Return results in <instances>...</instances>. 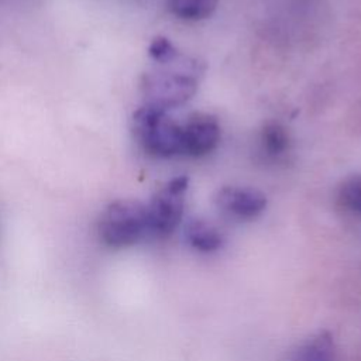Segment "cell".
<instances>
[{
    "label": "cell",
    "mask_w": 361,
    "mask_h": 361,
    "mask_svg": "<svg viewBox=\"0 0 361 361\" xmlns=\"http://www.w3.org/2000/svg\"><path fill=\"white\" fill-rule=\"evenodd\" d=\"M144 94L148 106L162 110L186 103L197 89L195 78L178 72H157L144 79Z\"/></svg>",
    "instance_id": "277c9868"
},
{
    "label": "cell",
    "mask_w": 361,
    "mask_h": 361,
    "mask_svg": "<svg viewBox=\"0 0 361 361\" xmlns=\"http://www.w3.org/2000/svg\"><path fill=\"white\" fill-rule=\"evenodd\" d=\"M262 144L268 154L279 155L286 151L289 145V137L286 130L275 121H271L262 128Z\"/></svg>",
    "instance_id": "30bf717a"
},
{
    "label": "cell",
    "mask_w": 361,
    "mask_h": 361,
    "mask_svg": "<svg viewBox=\"0 0 361 361\" xmlns=\"http://www.w3.org/2000/svg\"><path fill=\"white\" fill-rule=\"evenodd\" d=\"M216 204L226 213L248 220L261 214L267 206V197L254 188L224 186L216 195Z\"/></svg>",
    "instance_id": "8992f818"
},
{
    "label": "cell",
    "mask_w": 361,
    "mask_h": 361,
    "mask_svg": "<svg viewBox=\"0 0 361 361\" xmlns=\"http://www.w3.org/2000/svg\"><path fill=\"white\" fill-rule=\"evenodd\" d=\"M148 233L147 207L137 200L123 199L110 203L99 220V235L111 248H126Z\"/></svg>",
    "instance_id": "7a4b0ae2"
},
{
    "label": "cell",
    "mask_w": 361,
    "mask_h": 361,
    "mask_svg": "<svg viewBox=\"0 0 361 361\" xmlns=\"http://www.w3.org/2000/svg\"><path fill=\"white\" fill-rule=\"evenodd\" d=\"M149 56L157 62H169L176 56L175 47L165 37H157L151 41L148 48Z\"/></svg>",
    "instance_id": "7c38bea8"
},
{
    "label": "cell",
    "mask_w": 361,
    "mask_h": 361,
    "mask_svg": "<svg viewBox=\"0 0 361 361\" xmlns=\"http://www.w3.org/2000/svg\"><path fill=\"white\" fill-rule=\"evenodd\" d=\"M338 199L345 209L361 214V173L353 175L341 183Z\"/></svg>",
    "instance_id": "8fae6325"
},
{
    "label": "cell",
    "mask_w": 361,
    "mask_h": 361,
    "mask_svg": "<svg viewBox=\"0 0 361 361\" xmlns=\"http://www.w3.org/2000/svg\"><path fill=\"white\" fill-rule=\"evenodd\" d=\"M336 345L329 331H319L299 343L289 355V361H334Z\"/></svg>",
    "instance_id": "52a82bcc"
},
{
    "label": "cell",
    "mask_w": 361,
    "mask_h": 361,
    "mask_svg": "<svg viewBox=\"0 0 361 361\" xmlns=\"http://www.w3.org/2000/svg\"><path fill=\"white\" fill-rule=\"evenodd\" d=\"M185 237L189 245L200 252H213L223 245L221 233L209 221L192 219L185 227Z\"/></svg>",
    "instance_id": "ba28073f"
},
{
    "label": "cell",
    "mask_w": 361,
    "mask_h": 361,
    "mask_svg": "<svg viewBox=\"0 0 361 361\" xmlns=\"http://www.w3.org/2000/svg\"><path fill=\"white\" fill-rule=\"evenodd\" d=\"M183 154L203 157L212 152L220 141V126L214 116L196 113L182 127Z\"/></svg>",
    "instance_id": "5b68a950"
},
{
    "label": "cell",
    "mask_w": 361,
    "mask_h": 361,
    "mask_svg": "<svg viewBox=\"0 0 361 361\" xmlns=\"http://www.w3.org/2000/svg\"><path fill=\"white\" fill-rule=\"evenodd\" d=\"M188 183L189 178L180 175L169 180L152 196L149 204L145 206L148 233L164 237L175 231L183 216Z\"/></svg>",
    "instance_id": "3957f363"
},
{
    "label": "cell",
    "mask_w": 361,
    "mask_h": 361,
    "mask_svg": "<svg viewBox=\"0 0 361 361\" xmlns=\"http://www.w3.org/2000/svg\"><path fill=\"white\" fill-rule=\"evenodd\" d=\"M219 0H168L172 14L183 20H203L213 14Z\"/></svg>",
    "instance_id": "9c48e42d"
},
{
    "label": "cell",
    "mask_w": 361,
    "mask_h": 361,
    "mask_svg": "<svg viewBox=\"0 0 361 361\" xmlns=\"http://www.w3.org/2000/svg\"><path fill=\"white\" fill-rule=\"evenodd\" d=\"M133 130L145 152L168 158L183 154L182 127L173 121L166 110L144 104L133 116Z\"/></svg>",
    "instance_id": "6da1fadb"
}]
</instances>
